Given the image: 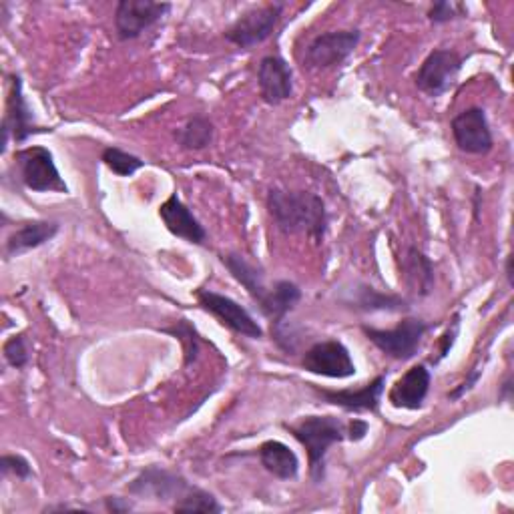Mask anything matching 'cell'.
I'll use <instances>...</instances> for the list:
<instances>
[{"label": "cell", "instance_id": "6da1fadb", "mask_svg": "<svg viewBox=\"0 0 514 514\" xmlns=\"http://www.w3.org/2000/svg\"><path fill=\"white\" fill-rule=\"evenodd\" d=\"M268 211L278 229L286 235L306 233L320 243L328 229V211L320 195L312 191L272 189L268 193Z\"/></svg>", "mask_w": 514, "mask_h": 514}, {"label": "cell", "instance_id": "7a4b0ae2", "mask_svg": "<svg viewBox=\"0 0 514 514\" xmlns=\"http://www.w3.org/2000/svg\"><path fill=\"white\" fill-rule=\"evenodd\" d=\"M300 444L308 450L310 474L314 482L326 478V454L328 450L346 438V426L336 416H306L300 424L286 426Z\"/></svg>", "mask_w": 514, "mask_h": 514}, {"label": "cell", "instance_id": "3957f363", "mask_svg": "<svg viewBox=\"0 0 514 514\" xmlns=\"http://www.w3.org/2000/svg\"><path fill=\"white\" fill-rule=\"evenodd\" d=\"M15 161L21 171V179L27 189L37 193L57 191L69 193L67 183L63 181L55 157L45 147H27L15 153Z\"/></svg>", "mask_w": 514, "mask_h": 514}, {"label": "cell", "instance_id": "277c9868", "mask_svg": "<svg viewBox=\"0 0 514 514\" xmlns=\"http://www.w3.org/2000/svg\"><path fill=\"white\" fill-rule=\"evenodd\" d=\"M430 326L418 318H406L392 330H378L370 326H362L366 338L386 356L394 360H410L416 356L424 334Z\"/></svg>", "mask_w": 514, "mask_h": 514}, {"label": "cell", "instance_id": "5b68a950", "mask_svg": "<svg viewBox=\"0 0 514 514\" xmlns=\"http://www.w3.org/2000/svg\"><path fill=\"white\" fill-rule=\"evenodd\" d=\"M282 13L284 3H274L268 7L247 11L225 31V39L239 49H251L255 45H262L274 35L282 19Z\"/></svg>", "mask_w": 514, "mask_h": 514}, {"label": "cell", "instance_id": "8992f818", "mask_svg": "<svg viewBox=\"0 0 514 514\" xmlns=\"http://www.w3.org/2000/svg\"><path fill=\"white\" fill-rule=\"evenodd\" d=\"M462 69V57L448 49L432 51L420 65L414 81L418 91L428 97H442L448 93Z\"/></svg>", "mask_w": 514, "mask_h": 514}, {"label": "cell", "instance_id": "52a82bcc", "mask_svg": "<svg viewBox=\"0 0 514 514\" xmlns=\"http://www.w3.org/2000/svg\"><path fill=\"white\" fill-rule=\"evenodd\" d=\"M171 11L169 3L153 0H121L115 9V31L119 41H135Z\"/></svg>", "mask_w": 514, "mask_h": 514}, {"label": "cell", "instance_id": "ba28073f", "mask_svg": "<svg viewBox=\"0 0 514 514\" xmlns=\"http://www.w3.org/2000/svg\"><path fill=\"white\" fill-rule=\"evenodd\" d=\"M195 298L203 306V310L213 314L231 332L251 338V340L264 338L262 326L257 324L253 320V316L243 306H239L235 300L221 296L217 292H211V290H197Z\"/></svg>", "mask_w": 514, "mask_h": 514}, {"label": "cell", "instance_id": "9c48e42d", "mask_svg": "<svg viewBox=\"0 0 514 514\" xmlns=\"http://www.w3.org/2000/svg\"><path fill=\"white\" fill-rule=\"evenodd\" d=\"M360 31H332L318 35L304 55V67L308 69H330L342 65L360 45Z\"/></svg>", "mask_w": 514, "mask_h": 514}, {"label": "cell", "instance_id": "30bf717a", "mask_svg": "<svg viewBox=\"0 0 514 514\" xmlns=\"http://www.w3.org/2000/svg\"><path fill=\"white\" fill-rule=\"evenodd\" d=\"M306 372L324 376V378H352L356 376V364L350 356V350L338 340H326L314 344L302 360Z\"/></svg>", "mask_w": 514, "mask_h": 514}, {"label": "cell", "instance_id": "8fae6325", "mask_svg": "<svg viewBox=\"0 0 514 514\" xmlns=\"http://www.w3.org/2000/svg\"><path fill=\"white\" fill-rule=\"evenodd\" d=\"M129 494L137 496V498H149V500H171V498H183L189 490L191 484L165 468L159 466H149L145 470H141L127 486Z\"/></svg>", "mask_w": 514, "mask_h": 514}, {"label": "cell", "instance_id": "7c38bea8", "mask_svg": "<svg viewBox=\"0 0 514 514\" xmlns=\"http://www.w3.org/2000/svg\"><path fill=\"white\" fill-rule=\"evenodd\" d=\"M454 141L460 151L470 155H486L490 153L494 141L490 133V125L484 109L470 107L458 113L450 123Z\"/></svg>", "mask_w": 514, "mask_h": 514}, {"label": "cell", "instance_id": "4fadbf2b", "mask_svg": "<svg viewBox=\"0 0 514 514\" xmlns=\"http://www.w3.org/2000/svg\"><path fill=\"white\" fill-rule=\"evenodd\" d=\"M33 133H37V127L33 109L29 107L23 93V79L19 75H13L7 117L3 121V151L7 149L11 137L15 143H25Z\"/></svg>", "mask_w": 514, "mask_h": 514}, {"label": "cell", "instance_id": "5bb4252c", "mask_svg": "<svg viewBox=\"0 0 514 514\" xmlns=\"http://www.w3.org/2000/svg\"><path fill=\"white\" fill-rule=\"evenodd\" d=\"M257 85H260V95L264 103L280 105L288 101L294 93L290 65L278 55L264 57L260 69H257Z\"/></svg>", "mask_w": 514, "mask_h": 514}, {"label": "cell", "instance_id": "9a60e30c", "mask_svg": "<svg viewBox=\"0 0 514 514\" xmlns=\"http://www.w3.org/2000/svg\"><path fill=\"white\" fill-rule=\"evenodd\" d=\"M312 390L328 404L340 406L346 412H378L386 388V376H378L360 390H326L310 384Z\"/></svg>", "mask_w": 514, "mask_h": 514}, {"label": "cell", "instance_id": "2e32d148", "mask_svg": "<svg viewBox=\"0 0 514 514\" xmlns=\"http://www.w3.org/2000/svg\"><path fill=\"white\" fill-rule=\"evenodd\" d=\"M159 217L165 223V227L169 229V233H173L175 237H181L195 245L205 243V239H207L205 227L191 213V209L179 199L177 193H173L165 203H161Z\"/></svg>", "mask_w": 514, "mask_h": 514}, {"label": "cell", "instance_id": "e0dca14e", "mask_svg": "<svg viewBox=\"0 0 514 514\" xmlns=\"http://www.w3.org/2000/svg\"><path fill=\"white\" fill-rule=\"evenodd\" d=\"M430 370L424 364L412 366L390 390V404L394 408L418 410L422 408L428 392H430Z\"/></svg>", "mask_w": 514, "mask_h": 514}, {"label": "cell", "instance_id": "ac0fdd59", "mask_svg": "<svg viewBox=\"0 0 514 514\" xmlns=\"http://www.w3.org/2000/svg\"><path fill=\"white\" fill-rule=\"evenodd\" d=\"M221 262L229 270V274L247 290L253 302L262 308L270 296V288L264 284V274L239 253L221 255Z\"/></svg>", "mask_w": 514, "mask_h": 514}, {"label": "cell", "instance_id": "d6986e66", "mask_svg": "<svg viewBox=\"0 0 514 514\" xmlns=\"http://www.w3.org/2000/svg\"><path fill=\"white\" fill-rule=\"evenodd\" d=\"M59 233V223L55 221H29L17 227V231L7 239L5 255L19 257L31 249H37L51 241Z\"/></svg>", "mask_w": 514, "mask_h": 514}, {"label": "cell", "instance_id": "ffe728a7", "mask_svg": "<svg viewBox=\"0 0 514 514\" xmlns=\"http://www.w3.org/2000/svg\"><path fill=\"white\" fill-rule=\"evenodd\" d=\"M402 278L412 294L418 298H426L434 290V268L428 257L416 249L408 247L402 262Z\"/></svg>", "mask_w": 514, "mask_h": 514}, {"label": "cell", "instance_id": "44dd1931", "mask_svg": "<svg viewBox=\"0 0 514 514\" xmlns=\"http://www.w3.org/2000/svg\"><path fill=\"white\" fill-rule=\"evenodd\" d=\"M342 302L358 312H408L410 304L394 294H382L374 290L372 286L360 284L356 290L350 292L348 298H342Z\"/></svg>", "mask_w": 514, "mask_h": 514}, {"label": "cell", "instance_id": "7402d4cb", "mask_svg": "<svg viewBox=\"0 0 514 514\" xmlns=\"http://www.w3.org/2000/svg\"><path fill=\"white\" fill-rule=\"evenodd\" d=\"M260 460L264 468L280 480H294L300 474L298 454L280 440H268L260 446Z\"/></svg>", "mask_w": 514, "mask_h": 514}, {"label": "cell", "instance_id": "603a6c76", "mask_svg": "<svg viewBox=\"0 0 514 514\" xmlns=\"http://www.w3.org/2000/svg\"><path fill=\"white\" fill-rule=\"evenodd\" d=\"M300 300L302 290L294 282L282 280L274 286V290H270V296L260 310L272 320V328H278L286 324V316L298 306Z\"/></svg>", "mask_w": 514, "mask_h": 514}, {"label": "cell", "instance_id": "cb8c5ba5", "mask_svg": "<svg viewBox=\"0 0 514 514\" xmlns=\"http://www.w3.org/2000/svg\"><path fill=\"white\" fill-rule=\"evenodd\" d=\"M213 135H215L213 123L203 115L191 117L181 129L175 131V139L179 147L185 151L207 149L213 143Z\"/></svg>", "mask_w": 514, "mask_h": 514}, {"label": "cell", "instance_id": "d4e9b609", "mask_svg": "<svg viewBox=\"0 0 514 514\" xmlns=\"http://www.w3.org/2000/svg\"><path fill=\"white\" fill-rule=\"evenodd\" d=\"M101 161L119 177H131L145 165V161H141L137 155H131L119 147H107L101 155Z\"/></svg>", "mask_w": 514, "mask_h": 514}, {"label": "cell", "instance_id": "484cf974", "mask_svg": "<svg viewBox=\"0 0 514 514\" xmlns=\"http://www.w3.org/2000/svg\"><path fill=\"white\" fill-rule=\"evenodd\" d=\"M173 510L175 512H209V514H215V512H221V504L217 502V498L211 492L191 486V490L175 502Z\"/></svg>", "mask_w": 514, "mask_h": 514}, {"label": "cell", "instance_id": "4316f807", "mask_svg": "<svg viewBox=\"0 0 514 514\" xmlns=\"http://www.w3.org/2000/svg\"><path fill=\"white\" fill-rule=\"evenodd\" d=\"M163 332L173 334L175 338H179L185 346V364L189 366L191 362H195L197 354H199V338L197 332L191 324H187V320H179L173 328H165Z\"/></svg>", "mask_w": 514, "mask_h": 514}, {"label": "cell", "instance_id": "83f0119b", "mask_svg": "<svg viewBox=\"0 0 514 514\" xmlns=\"http://www.w3.org/2000/svg\"><path fill=\"white\" fill-rule=\"evenodd\" d=\"M3 354H5V360L11 368H25L29 364V348H27V342L23 336H13L5 342V348H3Z\"/></svg>", "mask_w": 514, "mask_h": 514}, {"label": "cell", "instance_id": "f1b7e54d", "mask_svg": "<svg viewBox=\"0 0 514 514\" xmlns=\"http://www.w3.org/2000/svg\"><path fill=\"white\" fill-rule=\"evenodd\" d=\"M0 472H3L5 476H9V474L17 476L21 480H29L35 476L31 462L21 454H7L0 458Z\"/></svg>", "mask_w": 514, "mask_h": 514}, {"label": "cell", "instance_id": "f546056e", "mask_svg": "<svg viewBox=\"0 0 514 514\" xmlns=\"http://www.w3.org/2000/svg\"><path fill=\"white\" fill-rule=\"evenodd\" d=\"M464 15V7L458 3H448V0H440V3L432 5V9L428 11V21L434 25H444L450 23L458 17Z\"/></svg>", "mask_w": 514, "mask_h": 514}, {"label": "cell", "instance_id": "4dcf8cb0", "mask_svg": "<svg viewBox=\"0 0 514 514\" xmlns=\"http://www.w3.org/2000/svg\"><path fill=\"white\" fill-rule=\"evenodd\" d=\"M458 330H460V316H454L452 320V326L444 332V336L440 338V350H438V358L434 360V364H438L440 360H444L448 356V352L452 350L454 342H456V336H458Z\"/></svg>", "mask_w": 514, "mask_h": 514}, {"label": "cell", "instance_id": "1f68e13d", "mask_svg": "<svg viewBox=\"0 0 514 514\" xmlns=\"http://www.w3.org/2000/svg\"><path fill=\"white\" fill-rule=\"evenodd\" d=\"M480 376H482V370H472V372L468 374V378L448 394V400H450V402H456V400H460L462 396H466V394L476 386V382L480 380Z\"/></svg>", "mask_w": 514, "mask_h": 514}, {"label": "cell", "instance_id": "d6a6232c", "mask_svg": "<svg viewBox=\"0 0 514 514\" xmlns=\"http://www.w3.org/2000/svg\"><path fill=\"white\" fill-rule=\"evenodd\" d=\"M368 430H370V426H368L366 420L354 418V420H350V424H348V428H346V438H350L352 442H360V440L366 438Z\"/></svg>", "mask_w": 514, "mask_h": 514}, {"label": "cell", "instance_id": "836d02e7", "mask_svg": "<svg viewBox=\"0 0 514 514\" xmlns=\"http://www.w3.org/2000/svg\"><path fill=\"white\" fill-rule=\"evenodd\" d=\"M105 506L111 512H129L133 508V504L129 500L121 498V496H107L105 498Z\"/></svg>", "mask_w": 514, "mask_h": 514}, {"label": "cell", "instance_id": "e575fe53", "mask_svg": "<svg viewBox=\"0 0 514 514\" xmlns=\"http://www.w3.org/2000/svg\"><path fill=\"white\" fill-rule=\"evenodd\" d=\"M500 398L502 400H510L512 398V378L510 376L504 380V384L500 388Z\"/></svg>", "mask_w": 514, "mask_h": 514}, {"label": "cell", "instance_id": "d590c367", "mask_svg": "<svg viewBox=\"0 0 514 514\" xmlns=\"http://www.w3.org/2000/svg\"><path fill=\"white\" fill-rule=\"evenodd\" d=\"M506 280L512 286V257L510 255L506 257Z\"/></svg>", "mask_w": 514, "mask_h": 514}]
</instances>
